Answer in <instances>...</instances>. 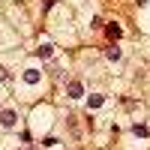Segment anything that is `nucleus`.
I'll return each instance as SVG.
<instances>
[{
  "label": "nucleus",
  "mask_w": 150,
  "mask_h": 150,
  "mask_svg": "<svg viewBox=\"0 0 150 150\" xmlns=\"http://www.w3.org/2000/svg\"><path fill=\"white\" fill-rule=\"evenodd\" d=\"M66 96H69V99H81V96H84V84H81V81H69V84H66Z\"/></svg>",
  "instance_id": "nucleus-5"
},
{
  "label": "nucleus",
  "mask_w": 150,
  "mask_h": 150,
  "mask_svg": "<svg viewBox=\"0 0 150 150\" xmlns=\"http://www.w3.org/2000/svg\"><path fill=\"white\" fill-rule=\"evenodd\" d=\"M0 126L3 129H15L18 126V111L15 108H3L0 111Z\"/></svg>",
  "instance_id": "nucleus-2"
},
{
  "label": "nucleus",
  "mask_w": 150,
  "mask_h": 150,
  "mask_svg": "<svg viewBox=\"0 0 150 150\" xmlns=\"http://www.w3.org/2000/svg\"><path fill=\"white\" fill-rule=\"evenodd\" d=\"M42 6H45V9H51V6H54V0H42Z\"/></svg>",
  "instance_id": "nucleus-10"
},
{
  "label": "nucleus",
  "mask_w": 150,
  "mask_h": 150,
  "mask_svg": "<svg viewBox=\"0 0 150 150\" xmlns=\"http://www.w3.org/2000/svg\"><path fill=\"white\" fill-rule=\"evenodd\" d=\"M21 81L27 84V87H39L42 84V69L39 66H27V69L21 72Z\"/></svg>",
  "instance_id": "nucleus-1"
},
{
  "label": "nucleus",
  "mask_w": 150,
  "mask_h": 150,
  "mask_svg": "<svg viewBox=\"0 0 150 150\" xmlns=\"http://www.w3.org/2000/svg\"><path fill=\"white\" fill-rule=\"evenodd\" d=\"M39 57H42V60H51V57H54V42H51V39H42V42H39Z\"/></svg>",
  "instance_id": "nucleus-6"
},
{
  "label": "nucleus",
  "mask_w": 150,
  "mask_h": 150,
  "mask_svg": "<svg viewBox=\"0 0 150 150\" xmlns=\"http://www.w3.org/2000/svg\"><path fill=\"white\" fill-rule=\"evenodd\" d=\"M105 57L111 60V63H117V60L123 57V51H120V48H117V45H111V48H105Z\"/></svg>",
  "instance_id": "nucleus-8"
},
{
  "label": "nucleus",
  "mask_w": 150,
  "mask_h": 150,
  "mask_svg": "<svg viewBox=\"0 0 150 150\" xmlns=\"http://www.w3.org/2000/svg\"><path fill=\"white\" fill-rule=\"evenodd\" d=\"M105 33L111 36V39H120V36H123V27H120V24H117V21H111V24H108V27H105Z\"/></svg>",
  "instance_id": "nucleus-7"
},
{
  "label": "nucleus",
  "mask_w": 150,
  "mask_h": 150,
  "mask_svg": "<svg viewBox=\"0 0 150 150\" xmlns=\"http://www.w3.org/2000/svg\"><path fill=\"white\" fill-rule=\"evenodd\" d=\"M48 117H51V111H48V108H36L33 111V126H48Z\"/></svg>",
  "instance_id": "nucleus-4"
},
{
  "label": "nucleus",
  "mask_w": 150,
  "mask_h": 150,
  "mask_svg": "<svg viewBox=\"0 0 150 150\" xmlns=\"http://www.w3.org/2000/svg\"><path fill=\"white\" fill-rule=\"evenodd\" d=\"M105 105H108V96L105 93H90V96H87V108L99 111V108H105Z\"/></svg>",
  "instance_id": "nucleus-3"
},
{
  "label": "nucleus",
  "mask_w": 150,
  "mask_h": 150,
  "mask_svg": "<svg viewBox=\"0 0 150 150\" xmlns=\"http://www.w3.org/2000/svg\"><path fill=\"white\" fill-rule=\"evenodd\" d=\"M132 132H135V135H147V126H141V123H132Z\"/></svg>",
  "instance_id": "nucleus-9"
},
{
  "label": "nucleus",
  "mask_w": 150,
  "mask_h": 150,
  "mask_svg": "<svg viewBox=\"0 0 150 150\" xmlns=\"http://www.w3.org/2000/svg\"><path fill=\"white\" fill-rule=\"evenodd\" d=\"M0 78H9V75H6V72H3V69H0Z\"/></svg>",
  "instance_id": "nucleus-11"
}]
</instances>
